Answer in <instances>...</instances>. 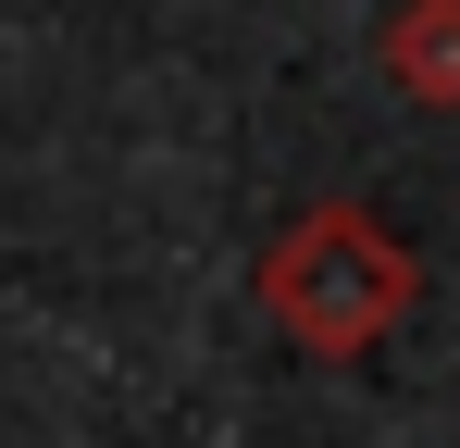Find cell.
Here are the masks:
<instances>
[{
    "label": "cell",
    "mask_w": 460,
    "mask_h": 448,
    "mask_svg": "<svg viewBox=\"0 0 460 448\" xmlns=\"http://www.w3.org/2000/svg\"><path fill=\"white\" fill-rule=\"evenodd\" d=\"M261 311H274L299 349L336 362V349H361V336H385V324L411 311V249H398L374 212L323 200V212H299L261 249Z\"/></svg>",
    "instance_id": "6da1fadb"
},
{
    "label": "cell",
    "mask_w": 460,
    "mask_h": 448,
    "mask_svg": "<svg viewBox=\"0 0 460 448\" xmlns=\"http://www.w3.org/2000/svg\"><path fill=\"white\" fill-rule=\"evenodd\" d=\"M385 63H398L411 100H460V0H411L385 25Z\"/></svg>",
    "instance_id": "7a4b0ae2"
}]
</instances>
